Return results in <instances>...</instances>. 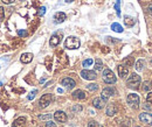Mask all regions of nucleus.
I'll return each mask as SVG.
<instances>
[{"label":"nucleus","instance_id":"obj_1","mask_svg":"<svg viewBox=\"0 0 152 127\" xmlns=\"http://www.w3.org/2000/svg\"><path fill=\"white\" fill-rule=\"evenodd\" d=\"M64 46H66V48H67V49L74 50V49L80 48L81 42H80V40H78L76 36H69V37H67V38H66Z\"/></svg>","mask_w":152,"mask_h":127},{"label":"nucleus","instance_id":"obj_2","mask_svg":"<svg viewBox=\"0 0 152 127\" xmlns=\"http://www.w3.org/2000/svg\"><path fill=\"white\" fill-rule=\"evenodd\" d=\"M126 85H128V88L133 89V90L137 89V88L140 85V76H138L137 73H132V75L128 78Z\"/></svg>","mask_w":152,"mask_h":127},{"label":"nucleus","instance_id":"obj_3","mask_svg":"<svg viewBox=\"0 0 152 127\" xmlns=\"http://www.w3.org/2000/svg\"><path fill=\"white\" fill-rule=\"evenodd\" d=\"M102 78H103V81H104L107 84H114V83H116V81H117L115 73H113L110 69H104V70H103Z\"/></svg>","mask_w":152,"mask_h":127},{"label":"nucleus","instance_id":"obj_4","mask_svg":"<svg viewBox=\"0 0 152 127\" xmlns=\"http://www.w3.org/2000/svg\"><path fill=\"white\" fill-rule=\"evenodd\" d=\"M52 100H53V94H50V93L43 94L40 98V100H39V105H40L41 109H45V107H47L52 103Z\"/></svg>","mask_w":152,"mask_h":127},{"label":"nucleus","instance_id":"obj_5","mask_svg":"<svg viewBox=\"0 0 152 127\" xmlns=\"http://www.w3.org/2000/svg\"><path fill=\"white\" fill-rule=\"evenodd\" d=\"M128 103L129 105L133 107V109H137L138 105H139V96L136 94V93H130L128 96Z\"/></svg>","mask_w":152,"mask_h":127},{"label":"nucleus","instance_id":"obj_6","mask_svg":"<svg viewBox=\"0 0 152 127\" xmlns=\"http://www.w3.org/2000/svg\"><path fill=\"white\" fill-rule=\"evenodd\" d=\"M139 120L145 124L146 126H152V113H148V112H143L139 115Z\"/></svg>","mask_w":152,"mask_h":127},{"label":"nucleus","instance_id":"obj_7","mask_svg":"<svg viewBox=\"0 0 152 127\" xmlns=\"http://www.w3.org/2000/svg\"><path fill=\"white\" fill-rule=\"evenodd\" d=\"M81 77L83 79H87V81H94L96 79L97 75H96L95 71H91V70H88V69H84L81 71Z\"/></svg>","mask_w":152,"mask_h":127},{"label":"nucleus","instance_id":"obj_8","mask_svg":"<svg viewBox=\"0 0 152 127\" xmlns=\"http://www.w3.org/2000/svg\"><path fill=\"white\" fill-rule=\"evenodd\" d=\"M61 84L66 88V89H68V90H72V89H74L76 85L75 81L73 79V78H70V77H66V78H63L62 79V82H61Z\"/></svg>","mask_w":152,"mask_h":127},{"label":"nucleus","instance_id":"obj_9","mask_svg":"<svg viewBox=\"0 0 152 127\" xmlns=\"http://www.w3.org/2000/svg\"><path fill=\"white\" fill-rule=\"evenodd\" d=\"M54 119L57 123H66L67 121V114L63 111H56L54 113Z\"/></svg>","mask_w":152,"mask_h":127},{"label":"nucleus","instance_id":"obj_10","mask_svg":"<svg viewBox=\"0 0 152 127\" xmlns=\"http://www.w3.org/2000/svg\"><path fill=\"white\" fill-rule=\"evenodd\" d=\"M61 38H62V34H61V33L54 34L53 36L50 37V40H49V44H50L52 47H56L57 44H60Z\"/></svg>","mask_w":152,"mask_h":127},{"label":"nucleus","instance_id":"obj_11","mask_svg":"<svg viewBox=\"0 0 152 127\" xmlns=\"http://www.w3.org/2000/svg\"><path fill=\"white\" fill-rule=\"evenodd\" d=\"M113 94H115V90L113 88H105V89H103L102 91V98L107 102L108 99H109V97H111Z\"/></svg>","mask_w":152,"mask_h":127},{"label":"nucleus","instance_id":"obj_12","mask_svg":"<svg viewBox=\"0 0 152 127\" xmlns=\"http://www.w3.org/2000/svg\"><path fill=\"white\" fill-rule=\"evenodd\" d=\"M105 100L101 97V98H95L94 100H93V105H94V107H96V109H98V110H101V109H103L104 106H105Z\"/></svg>","mask_w":152,"mask_h":127},{"label":"nucleus","instance_id":"obj_13","mask_svg":"<svg viewBox=\"0 0 152 127\" xmlns=\"http://www.w3.org/2000/svg\"><path fill=\"white\" fill-rule=\"evenodd\" d=\"M32 60H33V54H31V53H25V54L21 55V57H20V61L22 63H25V64L31 63Z\"/></svg>","mask_w":152,"mask_h":127},{"label":"nucleus","instance_id":"obj_14","mask_svg":"<svg viewBox=\"0 0 152 127\" xmlns=\"http://www.w3.org/2000/svg\"><path fill=\"white\" fill-rule=\"evenodd\" d=\"M87 94L83 90H76L73 92V98L77 99V100H81V99H86Z\"/></svg>","mask_w":152,"mask_h":127},{"label":"nucleus","instance_id":"obj_15","mask_svg":"<svg viewBox=\"0 0 152 127\" xmlns=\"http://www.w3.org/2000/svg\"><path fill=\"white\" fill-rule=\"evenodd\" d=\"M117 70H118V76L122 77V78L126 77L128 73H129V69L126 67H124V65H118L117 67Z\"/></svg>","mask_w":152,"mask_h":127},{"label":"nucleus","instance_id":"obj_16","mask_svg":"<svg viewBox=\"0 0 152 127\" xmlns=\"http://www.w3.org/2000/svg\"><path fill=\"white\" fill-rule=\"evenodd\" d=\"M66 18H67V15H66L63 12H57V13H55V15H54V20H55L56 23L63 22V21L66 20Z\"/></svg>","mask_w":152,"mask_h":127},{"label":"nucleus","instance_id":"obj_17","mask_svg":"<svg viewBox=\"0 0 152 127\" xmlns=\"http://www.w3.org/2000/svg\"><path fill=\"white\" fill-rule=\"evenodd\" d=\"M116 112H117L116 105H114V104H109V105H108V107H107V115L113 117V115H115V113H116Z\"/></svg>","mask_w":152,"mask_h":127},{"label":"nucleus","instance_id":"obj_18","mask_svg":"<svg viewBox=\"0 0 152 127\" xmlns=\"http://www.w3.org/2000/svg\"><path fill=\"white\" fill-rule=\"evenodd\" d=\"M124 22H125V25H126L128 27H132L133 25L136 23V20L133 18H131V17H128V15H126V17L124 18Z\"/></svg>","mask_w":152,"mask_h":127},{"label":"nucleus","instance_id":"obj_19","mask_svg":"<svg viewBox=\"0 0 152 127\" xmlns=\"http://www.w3.org/2000/svg\"><path fill=\"white\" fill-rule=\"evenodd\" d=\"M25 123H26V118L20 117V118H18V119L14 121V127H22L25 125Z\"/></svg>","mask_w":152,"mask_h":127},{"label":"nucleus","instance_id":"obj_20","mask_svg":"<svg viewBox=\"0 0 152 127\" xmlns=\"http://www.w3.org/2000/svg\"><path fill=\"white\" fill-rule=\"evenodd\" d=\"M111 29L116 32V33H123V27L119 25V23H117V22H115L111 25Z\"/></svg>","mask_w":152,"mask_h":127},{"label":"nucleus","instance_id":"obj_21","mask_svg":"<svg viewBox=\"0 0 152 127\" xmlns=\"http://www.w3.org/2000/svg\"><path fill=\"white\" fill-rule=\"evenodd\" d=\"M134 68H136L137 71H142L143 68H144V61L143 60H138L136 62V64H134Z\"/></svg>","mask_w":152,"mask_h":127},{"label":"nucleus","instance_id":"obj_22","mask_svg":"<svg viewBox=\"0 0 152 127\" xmlns=\"http://www.w3.org/2000/svg\"><path fill=\"white\" fill-rule=\"evenodd\" d=\"M93 63H94V60L93 58H87V60H84L83 61V63H82V65H83V68H89V67H91L93 65Z\"/></svg>","mask_w":152,"mask_h":127},{"label":"nucleus","instance_id":"obj_23","mask_svg":"<svg viewBox=\"0 0 152 127\" xmlns=\"http://www.w3.org/2000/svg\"><path fill=\"white\" fill-rule=\"evenodd\" d=\"M102 69H103V63H102V61H101L99 58H97L95 61V70L101 71Z\"/></svg>","mask_w":152,"mask_h":127},{"label":"nucleus","instance_id":"obj_24","mask_svg":"<svg viewBox=\"0 0 152 127\" xmlns=\"http://www.w3.org/2000/svg\"><path fill=\"white\" fill-rule=\"evenodd\" d=\"M115 9H116V13L118 17H121V0H116V4H115Z\"/></svg>","mask_w":152,"mask_h":127},{"label":"nucleus","instance_id":"obj_25","mask_svg":"<svg viewBox=\"0 0 152 127\" xmlns=\"http://www.w3.org/2000/svg\"><path fill=\"white\" fill-rule=\"evenodd\" d=\"M87 89H88L89 91H96L97 89H98V85L95 84V83H93V84H88V85H87Z\"/></svg>","mask_w":152,"mask_h":127},{"label":"nucleus","instance_id":"obj_26","mask_svg":"<svg viewBox=\"0 0 152 127\" xmlns=\"http://www.w3.org/2000/svg\"><path fill=\"white\" fill-rule=\"evenodd\" d=\"M124 63H125L128 67H131L133 64V57H128V58H125V60H124Z\"/></svg>","mask_w":152,"mask_h":127},{"label":"nucleus","instance_id":"obj_27","mask_svg":"<svg viewBox=\"0 0 152 127\" xmlns=\"http://www.w3.org/2000/svg\"><path fill=\"white\" fill-rule=\"evenodd\" d=\"M88 127H101L98 125V123L95 121V120H91V121H89L88 123Z\"/></svg>","mask_w":152,"mask_h":127},{"label":"nucleus","instance_id":"obj_28","mask_svg":"<svg viewBox=\"0 0 152 127\" xmlns=\"http://www.w3.org/2000/svg\"><path fill=\"white\" fill-rule=\"evenodd\" d=\"M52 114H47V115H40L39 118L41 119V120H47V119H52Z\"/></svg>","mask_w":152,"mask_h":127},{"label":"nucleus","instance_id":"obj_29","mask_svg":"<svg viewBox=\"0 0 152 127\" xmlns=\"http://www.w3.org/2000/svg\"><path fill=\"white\" fill-rule=\"evenodd\" d=\"M5 19V12H4V7H0V21H2Z\"/></svg>","mask_w":152,"mask_h":127},{"label":"nucleus","instance_id":"obj_30","mask_svg":"<svg viewBox=\"0 0 152 127\" xmlns=\"http://www.w3.org/2000/svg\"><path fill=\"white\" fill-rule=\"evenodd\" d=\"M37 92H38V91H37V90H34V91H33V92H31V93H29V96H28V99H29V100H32V99H33V98L35 97V94H37Z\"/></svg>","mask_w":152,"mask_h":127},{"label":"nucleus","instance_id":"obj_31","mask_svg":"<svg viewBox=\"0 0 152 127\" xmlns=\"http://www.w3.org/2000/svg\"><path fill=\"white\" fill-rule=\"evenodd\" d=\"M146 102L152 103V92H149V93L146 94Z\"/></svg>","mask_w":152,"mask_h":127},{"label":"nucleus","instance_id":"obj_32","mask_svg":"<svg viewBox=\"0 0 152 127\" xmlns=\"http://www.w3.org/2000/svg\"><path fill=\"white\" fill-rule=\"evenodd\" d=\"M18 35H19V36H26V35H27V32L19 29V30H18Z\"/></svg>","mask_w":152,"mask_h":127},{"label":"nucleus","instance_id":"obj_33","mask_svg":"<svg viewBox=\"0 0 152 127\" xmlns=\"http://www.w3.org/2000/svg\"><path fill=\"white\" fill-rule=\"evenodd\" d=\"M45 127H56V125H55L53 121H50V120H49V121H47V123H46V126Z\"/></svg>","mask_w":152,"mask_h":127},{"label":"nucleus","instance_id":"obj_34","mask_svg":"<svg viewBox=\"0 0 152 127\" xmlns=\"http://www.w3.org/2000/svg\"><path fill=\"white\" fill-rule=\"evenodd\" d=\"M143 90L144 91H149L150 90V83H144V86H143Z\"/></svg>","mask_w":152,"mask_h":127},{"label":"nucleus","instance_id":"obj_35","mask_svg":"<svg viewBox=\"0 0 152 127\" xmlns=\"http://www.w3.org/2000/svg\"><path fill=\"white\" fill-rule=\"evenodd\" d=\"M45 13H46V7H41V8H40V12H39V14H40V15H43Z\"/></svg>","mask_w":152,"mask_h":127},{"label":"nucleus","instance_id":"obj_36","mask_svg":"<svg viewBox=\"0 0 152 127\" xmlns=\"http://www.w3.org/2000/svg\"><path fill=\"white\" fill-rule=\"evenodd\" d=\"M2 2H4V4H7V5H10V4L14 2V0H2Z\"/></svg>","mask_w":152,"mask_h":127},{"label":"nucleus","instance_id":"obj_37","mask_svg":"<svg viewBox=\"0 0 152 127\" xmlns=\"http://www.w3.org/2000/svg\"><path fill=\"white\" fill-rule=\"evenodd\" d=\"M148 13H149V14L152 17V5H150V6H149V8H148Z\"/></svg>","mask_w":152,"mask_h":127},{"label":"nucleus","instance_id":"obj_38","mask_svg":"<svg viewBox=\"0 0 152 127\" xmlns=\"http://www.w3.org/2000/svg\"><path fill=\"white\" fill-rule=\"evenodd\" d=\"M73 1H74V0H66V2H68V4H69V2H73Z\"/></svg>","mask_w":152,"mask_h":127},{"label":"nucleus","instance_id":"obj_39","mask_svg":"<svg viewBox=\"0 0 152 127\" xmlns=\"http://www.w3.org/2000/svg\"><path fill=\"white\" fill-rule=\"evenodd\" d=\"M1 85H2V83H1V82H0V86H1Z\"/></svg>","mask_w":152,"mask_h":127},{"label":"nucleus","instance_id":"obj_40","mask_svg":"<svg viewBox=\"0 0 152 127\" xmlns=\"http://www.w3.org/2000/svg\"><path fill=\"white\" fill-rule=\"evenodd\" d=\"M136 127H139V126H136Z\"/></svg>","mask_w":152,"mask_h":127},{"label":"nucleus","instance_id":"obj_41","mask_svg":"<svg viewBox=\"0 0 152 127\" xmlns=\"http://www.w3.org/2000/svg\"><path fill=\"white\" fill-rule=\"evenodd\" d=\"M101 127H102V126H101Z\"/></svg>","mask_w":152,"mask_h":127}]
</instances>
